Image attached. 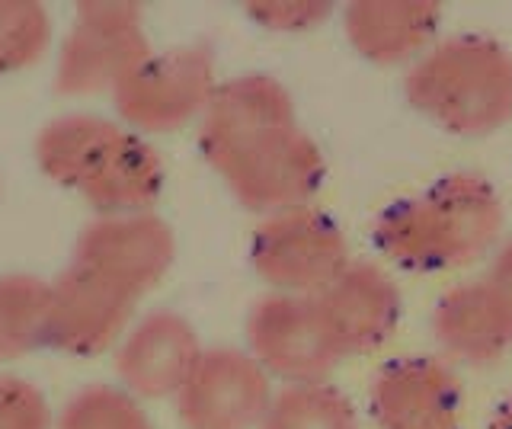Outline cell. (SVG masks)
Instances as JSON below:
<instances>
[{
    "mask_svg": "<svg viewBox=\"0 0 512 429\" xmlns=\"http://www.w3.org/2000/svg\"><path fill=\"white\" fill-rule=\"evenodd\" d=\"M205 161L250 212L276 215L308 205L324 180V157L298 125L288 90L247 74L215 90L202 113Z\"/></svg>",
    "mask_w": 512,
    "mask_h": 429,
    "instance_id": "6da1fadb",
    "label": "cell"
},
{
    "mask_svg": "<svg viewBox=\"0 0 512 429\" xmlns=\"http://www.w3.org/2000/svg\"><path fill=\"white\" fill-rule=\"evenodd\" d=\"M500 231L496 189L474 173H448L426 193L388 205L375 221V244L413 273H445L484 257Z\"/></svg>",
    "mask_w": 512,
    "mask_h": 429,
    "instance_id": "7a4b0ae2",
    "label": "cell"
},
{
    "mask_svg": "<svg viewBox=\"0 0 512 429\" xmlns=\"http://www.w3.org/2000/svg\"><path fill=\"white\" fill-rule=\"evenodd\" d=\"M36 157L45 177L84 193L103 215H138L164 189V164L148 141L96 116L45 125Z\"/></svg>",
    "mask_w": 512,
    "mask_h": 429,
    "instance_id": "3957f363",
    "label": "cell"
},
{
    "mask_svg": "<svg viewBox=\"0 0 512 429\" xmlns=\"http://www.w3.org/2000/svg\"><path fill=\"white\" fill-rule=\"evenodd\" d=\"M407 100L439 129L480 138L512 119V55L487 36L436 42L407 71Z\"/></svg>",
    "mask_w": 512,
    "mask_h": 429,
    "instance_id": "277c9868",
    "label": "cell"
},
{
    "mask_svg": "<svg viewBox=\"0 0 512 429\" xmlns=\"http://www.w3.org/2000/svg\"><path fill=\"white\" fill-rule=\"evenodd\" d=\"M250 257L260 279L279 289V295L314 298L349 266V247L327 212L298 205L260 221Z\"/></svg>",
    "mask_w": 512,
    "mask_h": 429,
    "instance_id": "5b68a950",
    "label": "cell"
},
{
    "mask_svg": "<svg viewBox=\"0 0 512 429\" xmlns=\"http://www.w3.org/2000/svg\"><path fill=\"white\" fill-rule=\"evenodd\" d=\"M144 58H151V49L135 4H80L61 45L55 87L68 97L116 90Z\"/></svg>",
    "mask_w": 512,
    "mask_h": 429,
    "instance_id": "8992f818",
    "label": "cell"
},
{
    "mask_svg": "<svg viewBox=\"0 0 512 429\" xmlns=\"http://www.w3.org/2000/svg\"><path fill=\"white\" fill-rule=\"evenodd\" d=\"M250 356L288 385H317L343 359L311 295H269L247 321Z\"/></svg>",
    "mask_w": 512,
    "mask_h": 429,
    "instance_id": "52a82bcc",
    "label": "cell"
},
{
    "mask_svg": "<svg viewBox=\"0 0 512 429\" xmlns=\"http://www.w3.org/2000/svg\"><path fill=\"white\" fill-rule=\"evenodd\" d=\"M212 52L186 45L164 55L144 58L141 65L112 90L119 113L144 132H173L202 116L215 97Z\"/></svg>",
    "mask_w": 512,
    "mask_h": 429,
    "instance_id": "ba28073f",
    "label": "cell"
},
{
    "mask_svg": "<svg viewBox=\"0 0 512 429\" xmlns=\"http://www.w3.org/2000/svg\"><path fill=\"white\" fill-rule=\"evenodd\" d=\"M176 401L189 429H253L272 404L269 372L250 353L205 349Z\"/></svg>",
    "mask_w": 512,
    "mask_h": 429,
    "instance_id": "9c48e42d",
    "label": "cell"
},
{
    "mask_svg": "<svg viewBox=\"0 0 512 429\" xmlns=\"http://www.w3.org/2000/svg\"><path fill=\"white\" fill-rule=\"evenodd\" d=\"M138 295L87 266H71L52 282L45 317V346L71 356H96L116 343Z\"/></svg>",
    "mask_w": 512,
    "mask_h": 429,
    "instance_id": "30bf717a",
    "label": "cell"
},
{
    "mask_svg": "<svg viewBox=\"0 0 512 429\" xmlns=\"http://www.w3.org/2000/svg\"><path fill=\"white\" fill-rule=\"evenodd\" d=\"M176 257L173 231L151 212L103 215L77 237L74 263L87 266L132 295L164 279Z\"/></svg>",
    "mask_w": 512,
    "mask_h": 429,
    "instance_id": "8fae6325",
    "label": "cell"
},
{
    "mask_svg": "<svg viewBox=\"0 0 512 429\" xmlns=\"http://www.w3.org/2000/svg\"><path fill=\"white\" fill-rule=\"evenodd\" d=\"M461 381L439 359H394L372 385V417L381 429H455Z\"/></svg>",
    "mask_w": 512,
    "mask_h": 429,
    "instance_id": "7c38bea8",
    "label": "cell"
},
{
    "mask_svg": "<svg viewBox=\"0 0 512 429\" xmlns=\"http://www.w3.org/2000/svg\"><path fill=\"white\" fill-rule=\"evenodd\" d=\"M314 298L343 356H362L384 346L400 321L397 285L372 263H349Z\"/></svg>",
    "mask_w": 512,
    "mask_h": 429,
    "instance_id": "4fadbf2b",
    "label": "cell"
},
{
    "mask_svg": "<svg viewBox=\"0 0 512 429\" xmlns=\"http://www.w3.org/2000/svg\"><path fill=\"white\" fill-rule=\"evenodd\" d=\"M205 349L186 317L154 311L128 333L119 349V375L141 397H170L186 388Z\"/></svg>",
    "mask_w": 512,
    "mask_h": 429,
    "instance_id": "5bb4252c",
    "label": "cell"
},
{
    "mask_svg": "<svg viewBox=\"0 0 512 429\" xmlns=\"http://www.w3.org/2000/svg\"><path fill=\"white\" fill-rule=\"evenodd\" d=\"M442 7L436 0H359L343 13L346 36L375 65H413L436 45Z\"/></svg>",
    "mask_w": 512,
    "mask_h": 429,
    "instance_id": "9a60e30c",
    "label": "cell"
},
{
    "mask_svg": "<svg viewBox=\"0 0 512 429\" xmlns=\"http://www.w3.org/2000/svg\"><path fill=\"white\" fill-rule=\"evenodd\" d=\"M432 333L455 359L490 365L512 346V321L487 279L455 285L432 314Z\"/></svg>",
    "mask_w": 512,
    "mask_h": 429,
    "instance_id": "2e32d148",
    "label": "cell"
},
{
    "mask_svg": "<svg viewBox=\"0 0 512 429\" xmlns=\"http://www.w3.org/2000/svg\"><path fill=\"white\" fill-rule=\"evenodd\" d=\"M260 429H359V413L343 391L324 381L285 385L279 394H272Z\"/></svg>",
    "mask_w": 512,
    "mask_h": 429,
    "instance_id": "e0dca14e",
    "label": "cell"
},
{
    "mask_svg": "<svg viewBox=\"0 0 512 429\" xmlns=\"http://www.w3.org/2000/svg\"><path fill=\"white\" fill-rule=\"evenodd\" d=\"M52 285L32 276L0 279V337L10 356H20L32 346H45V317Z\"/></svg>",
    "mask_w": 512,
    "mask_h": 429,
    "instance_id": "ac0fdd59",
    "label": "cell"
},
{
    "mask_svg": "<svg viewBox=\"0 0 512 429\" xmlns=\"http://www.w3.org/2000/svg\"><path fill=\"white\" fill-rule=\"evenodd\" d=\"M48 13L26 0H0V74L32 65L48 45Z\"/></svg>",
    "mask_w": 512,
    "mask_h": 429,
    "instance_id": "d6986e66",
    "label": "cell"
},
{
    "mask_svg": "<svg viewBox=\"0 0 512 429\" xmlns=\"http://www.w3.org/2000/svg\"><path fill=\"white\" fill-rule=\"evenodd\" d=\"M61 429H151L148 417L116 388H87L61 413Z\"/></svg>",
    "mask_w": 512,
    "mask_h": 429,
    "instance_id": "ffe728a7",
    "label": "cell"
},
{
    "mask_svg": "<svg viewBox=\"0 0 512 429\" xmlns=\"http://www.w3.org/2000/svg\"><path fill=\"white\" fill-rule=\"evenodd\" d=\"M250 17L272 29V33H304L330 17V4L320 0H266V4H250Z\"/></svg>",
    "mask_w": 512,
    "mask_h": 429,
    "instance_id": "44dd1931",
    "label": "cell"
},
{
    "mask_svg": "<svg viewBox=\"0 0 512 429\" xmlns=\"http://www.w3.org/2000/svg\"><path fill=\"white\" fill-rule=\"evenodd\" d=\"M0 429H48L45 397L20 378H0Z\"/></svg>",
    "mask_w": 512,
    "mask_h": 429,
    "instance_id": "7402d4cb",
    "label": "cell"
},
{
    "mask_svg": "<svg viewBox=\"0 0 512 429\" xmlns=\"http://www.w3.org/2000/svg\"><path fill=\"white\" fill-rule=\"evenodd\" d=\"M487 285L493 289L496 301L503 305V311L509 314V321H512V241L496 253V260L490 266V273H487Z\"/></svg>",
    "mask_w": 512,
    "mask_h": 429,
    "instance_id": "603a6c76",
    "label": "cell"
},
{
    "mask_svg": "<svg viewBox=\"0 0 512 429\" xmlns=\"http://www.w3.org/2000/svg\"><path fill=\"white\" fill-rule=\"evenodd\" d=\"M487 429H512V397L493 410V417H490V426H487Z\"/></svg>",
    "mask_w": 512,
    "mask_h": 429,
    "instance_id": "cb8c5ba5",
    "label": "cell"
},
{
    "mask_svg": "<svg viewBox=\"0 0 512 429\" xmlns=\"http://www.w3.org/2000/svg\"><path fill=\"white\" fill-rule=\"evenodd\" d=\"M4 359H10V349H7L4 337H0V362H4Z\"/></svg>",
    "mask_w": 512,
    "mask_h": 429,
    "instance_id": "d4e9b609",
    "label": "cell"
}]
</instances>
